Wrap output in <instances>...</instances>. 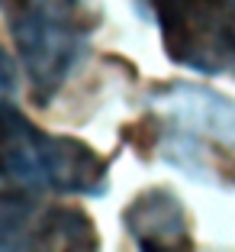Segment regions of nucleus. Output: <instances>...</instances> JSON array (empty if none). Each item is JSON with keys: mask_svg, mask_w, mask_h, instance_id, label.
Listing matches in <instances>:
<instances>
[{"mask_svg": "<svg viewBox=\"0 0 235 252\" xmlns=\"http://www.w3.org/2000/svg\"><path fill=\"white\" fill-rule=\"evenodd\" d=\"M0 181L52 194L103 197L110 162L78 136L45 133L13 104L0 107Z\"/></svg>", "mask_w": 235, "mask_h": 252, "instance_id": "nucleus-1", "label": "nucleus"}, {"mask_svg": "<svg viewBox=\"0 0 235 252\" xmlns=\"http://www.w3.org/2000/svg\"><path fill=\"white\" fill-rule=\"evenodd\" d=\"M7 20L32 104L49 107L81 62L97 16L84 0H10Z\"/></svg>", "mask_w": 235, "mask_h": 252, "instance_id": "nucleus-2", "label": "nucleus"}, {"mask_svg": "<svg viewBox=\"0 0 235 252\" xmlns=\"http://www.w3.org/2000/svg\"><path fill=\"white\" fill-rule=\"evenodd\" d=\"M174 65L235 78V0H148Z\"/></svg>", "mask_w": 235, "mask_h": 252, "instance_id": "nucleus-3", "label": "nucleus"}, {"mask_svg": "<svg viewBox=\"0 0 235 252\" xmlns=\"http://www.w3.org/2000/svg\"><path fill=\"white\" fill-rule=\"evenodd\" d=\"M100 233L78 207L45 204L39 191L0 181V249H97Z\"/></svg>", "mask_w": 235, "mask_h": 252, "instance_id": "nucleus-4", "label": "nucleus"}, {"mask_svg": "<svg viewBox=\"0 0 235 252\" xmlns=\"http://www.w3.org/2000/svg\"><path fill=\"white\" fill-rule=\"evenodd\" d=\"M148 107L155 117L168 120V129L213 142L235 152V100L206 84L168 81L148 91Z\"/></svg>", "mask_w": 235, "mask_h": 252, "instance_id": "nucleus-5", "label": "nucleus"}, {"mask_svg": "<svg viewBox=\"0 0 235 252\" xmlns=\"http://www.w3.org/2000/svg\"><path fill=\"white\" fill-rule=\"evenodd\" d=\"M123 226L139 249L152 252L193 249V226L184 200L164 185L145 188L135 194L123 210Z\"/></svg>", "mask_w": 235, "mask_h": 252, "instance_id": "nucleus-6", "label": "nucleus"}, {"mask_svg": "<svg viewBox=\"0 0 235 252\" xmlns=\"http://www.w3.org/2000/svg\"><path fill=\"white\" fill-rule=\"evenodd\" d=\"M13 91H16V74H13V65H10V59L3 55V49H0V107L13 104Z\"/></svg>", "mask_w": 235, "mask_h": 252, "instance_id": "nucleus-7", "label": "nucleus"}]
</instances>
